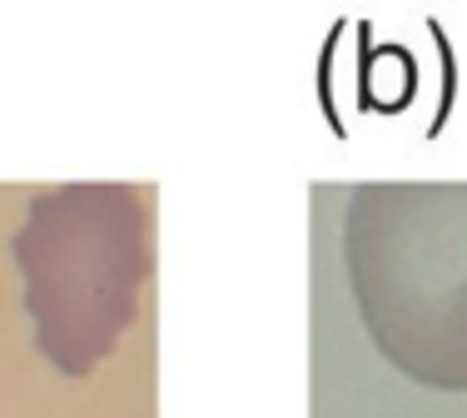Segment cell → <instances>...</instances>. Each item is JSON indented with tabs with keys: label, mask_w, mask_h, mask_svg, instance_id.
Masks as SVG:
<instances>
[{
	"label": "cell",
	"mask_w": 467,
	"mask_h": 418,
	"mask_svg": "<svg viewBox=\"0 0 467 418\" xmlns=\"http://www.w3.org/2000/svg\"><path fill=\"white\" fill-rule=\"evenodd\" d=\"M343 264L378 354L413 383L467 393V184H358Z\"/></svg>",
	"instance_id": "obj_1"
},
{
	"label": "cell",
	"mask_w": 467,
	"mask_h": 418,
	"mask_svg": "<svg viewBox=\"0 0 467 418\" xmlns=\"http://www.w3.org/2000/svg\"><path fill=\"white\" fill-rule=\"evenodd\" d=\"M36 344L65 379L115 354L150 279V214L130 184H60L36 194L10 239Z\"/></svg>",
	"instance_id": "obj_2"
}]
</instances>
